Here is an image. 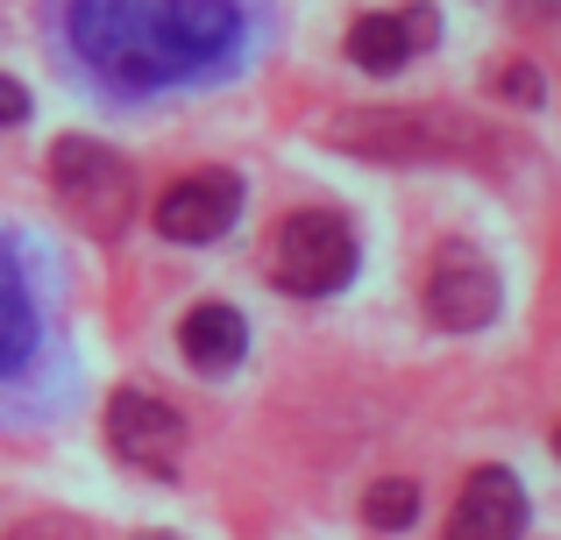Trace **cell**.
I'll return each mask as SVG.
<instances>
[{"label": "cell", "mask_w": 561, "mask_h": 540, "mask_svg": "<svg viewBox=\"0 0 561 540\" xmlns=\"http://www.w3.org/2000/svg\"><path fill=\"white\" fill-rule=\"evenodd\" d=\"M65 36L93 79L150 93L228 65L242 50V8L234 0H71Z\"/></svg>", "instance_id": "cell-1"}, {"label": "cell", "mask_w": 561, "mask_h": 540, "mask_svg": "<svg viewBox=\"0 0 561 540\" xmlns=\"http://www.w3.org/2000/svg\"><path fill=\"white\" fill-rule=\"evenodd\" d=\"M50 185H57V207L100 242H114L128 228V214H136V171H128V157H114L107 142L65 136L50 150Z\"/></svg>", "instance_id": "cell-2"}, {"label": "cell", "mask_w": 561, "mask_h": 540, "mask_svg": "<svg viewBox=\"0 0 561 540\" xmlns=\"http://www.w3.org/2000/svg\"><path fill=\"white\" fill-rule=\"evenodd\" d=\"M271 277L291 299H328L356 277V228L328 207H306L291 221H277L271 235Z\"/></svg>", "instance_id": "cell-3"}, {"label": "cell", "mask_w": 561, "mask_h": 540, "mask_svg": "<svg viewBox=\"0 0 561 540\" xmlns=\"http://www.w3.org/2000/svg\"><path fill=\"white\" fill-rule=\"evenodd\" d=\"M491 313H497V271L462 242L440 250V264L426 271V320L448 334H477L491 328Z\"/></svg>", "instance_id": "cell-4"}, {"label": "cell", "mask_w": 561, "mask_h": 540, "mask_svg": "<svg viewBox=\"0 0 561 540\" xmlns=\"http://www.w3.org/2000/svg\"><path fill=\"white\" fill-rule=\"evenodd\" d=\"M107 448L136 470H171L185 448L179 405H164L157 391H114L107 399Z\"/></svg>", "instance_id": "cell-5"}, {"label": "cell", "mask_w": 561, "mask_h": 540, "mask_svg": "<svg viewBox=\"0 0 561 540\" xmlns=\"http://www.w3.org/2000/svg\"><path fill=\"white\" fill-rule=\"evenodd\" d=\"M242 214V179L234 171H192L157 199V228L171 242H220Z\"/></svg>", "instance_id": "cell-6"}, {"label": "cell", "mask_w": 561, "mask_h": 540, "mask_svg": "<svg viewBox=\"0 0 561 540\" xmlns=\"http://www.w3.org/2000/svg\"><path fill=\"white\" fill-rule=\"evenodd\" d=\"M526 533V491L512 470H477L455 498L448 540H519Z\"/></svg>", "instance_id": "cell-7"}, {"label": "cell", "mask_w": 561, "mask_h": 540, "mask_svg": "<svg viewBox=\"0 0 561 540\" xmlns=\"http://www.w3.org/2000/svg\"><path fill=\"white\" fill-rule=\"evenodd\" d=\"M434 8H398V14H363L356 28H348V57H356L363 71H377V79H391V71H405L420 50H434Z\"/></svg>", "instance_id": "cell-8"}, {"label": "cell", "mask_w": 561, "mask_h": 540, "mask_svg": "<svg viewBox=\"0 0 561 540\" xmlns=\"http://www.w3.org/2000/svg\"><path fill=\"white\" fill-rule=\"evenodd\" d=\"M179 348H185L192 370H234V363L249 356V320L234 313V306L206 299V306H192V313H185Z\"/></svg>", "instance_id": "cell-9"}, {"label": "cell", "mask_w": 561, "mask_h": 540, "mask_svg": "<svg viewBox=\"0 0 561 540\" xmlns=\"http://www.w3.org/2000/svg\"><path fill=\"white\" fill-rule=\"evenodd\" d=\"M36 348V291H28V271L14 256V242L0 235V377H14Z\"/></svg>", "instance_id": "cell-10"}, {"label": "cell", "mask_w": 561, "mask_h": 540, "mask_svg": "<svg viewBox=\"0 0 561 540\" xmlns=\"http://www.w3.org/2000/svg\"><path fill=\"white\" fill-rule=\"evenodd\" d=\"M412 519H420V484H412V476H383V484H370V498H363V527L370 533H405Z\"/></svg>", "instance_id": "cell-11"}, {"label": "cell", "mask_w": 561, "mask_h": 540, "mask_svg": "<svg viewBox=\"0 0 561 540\" xmlns=\"http://www.w3.org/2000/svg\"><path fill=\"white\" fill-rule=\"evenodd\" d=\"M22 122H28V93L0 71V128H22Z\"/></svg>", "instance_id": "cell-12"}, {"label": "cell", "mask_w": 561, "mask_h": 540, "mask_svg": "<svg viewBox=\"0 0 561 540\" xmlns=\"http://www.w3.org/2000/svg\"><path fill=\"white\" fill-rule=\"evenodd\" d=\"M505 85H512L519 100H540V71H534V65H512V71H497V93H505Z\"/></svg>", "instance_id": "cell-13"}]
</instances>
